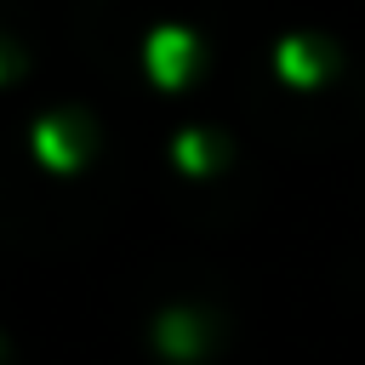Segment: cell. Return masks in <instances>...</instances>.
<instances>
[{"instance_id": "obj_4", "label": "cell", "mask_w": 365, "mask_h": 365, "mask_svg": "<svg viewBox=\"0 0 365 365\" xmlns=\"http://www.w3.org/2000/svg\"><path fill=\"white\" fill-rule=\"evenodd\" d=\"M160 348H165V354H194V348H200V325H194L188 314H165V319H160Z\"/></svg>"}, {"instance_id": "obj_5", "label": "cell", "mask_w": 365, "mask_h": 365, "mask_svg": "<svg viewBox=\"0 0 365 365\" xmlns=\"http://www.w3.org/2000/svg\"><path fill=\"white\" fill-rule=\"evenodd\" d=\"M177 160H182L188 171H205V165H211V143H205L200 131H188V137L177 143Z\"/></svg>"}, {"instance_id": "obj_6", "label": "cell", "mask_w": 365, "mask_h": 365, "mask_svg": "<svg viewBox=\"0 0 365 365\" xmlns=\"http://www.w3.org/2000/svg\"><path fill=\"white\" fill-rule=\"evenodd\" d=\"M0 74H6V63H0Z\"/></svg>"}, {"instance_id": "obj_1", "label": "cell", "mask_w": 365, "mask_h": 365, "mask_svg": "<svg viewBox=\"0 0 365 365\" xmlns=\"http://www.w3.org/2000/svg\"><path fill=\"white\" fill-rule=\"evenodd\" d=\"M194 34L188 29H160L154 40H148V74L160 80V86H182L188 74H194Z\"/></svg>"}, {"instance_id": "obj_3", "label": "cell", "mask_w": 365, "mask_h": 365, "mask_svg": "<svg viewBox=\"0 0 365 365\" xmlns=\"http://www.w3.org/2000/svg\"><path fill=\"white\" fill-rule=\"evenodd\" d=\"M34 148H40V160L46 165H57V171H68V165H80V131L57 114V120H46L40 131H34Z\"/></svg>"}, {"instance_id": "obj_2", "label": "cell", "mask_w": 365, "mask_h": 365, "mask_svg": "<svg viewBox=\"0 0 365 365\" xmlns=\"http://www.w3.org/2000/svg\"><path fill=\"white\" fill-rule=\"evenodd\" d=\"M325 68H331V51H319L314 40H285L279 46V74L291 86H314V80H325Z\"/></svg>"}]
</instances>
